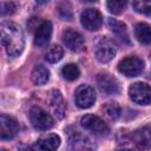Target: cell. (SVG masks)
I'll use <instances>...</instances> for the list:
<instances>
[{
	"label": "cell",
	"instance_id": "6da1fadb",
	"mask_svg": "<svg viewBox=\"0 0 151 151\" xmlns=\"http://www.w3.org/2000/svg\"><path fill=\"white\" fill-rule=\"evenodd\" d=\"M1 42L8 55L15 57L20 54L25 46L24 32L19 25L11 21H4L0 26Z\"/></svg>",
	"mask_w": 151,
	"mask_h": 151
},
{
	"label": "cell",
	"instance_id": "7a4b0ae2",
	"mask_svg": "<svg viewBox=\"0 0 151 151\" xmlns=\"http://www.w3.org/2000/svg\"><path fill=\"white\" fill-rule=\"evenodd\" d=\"M116 52H117V48H116V45H114L113 40H111L107 37L100 38L98 40V42L96 44V47H94L96 58L100 63H109V61H111L114 58Z\"/></svg>",
	"mask_w": 151,
	"mask_h": 151
},
{
	"label": "cell",
	"instance_id": "3957f363",
	"mask_svg": "<svg viewBox=\"0 0 151 151\" xmlns=\"http://www.w3.org/2000/svg\"><path fill=\"white\" fill-rule=\"evenodd\" d=\"M29 120L37 130L46 131L54 125V120L50 113L39 106H34L29 110Z\"/></svg>",
	"mask_w": 151,
	"mask_h": 151
},
{
	"label": "cell",
	"instance_id": "277c9868",
	"mask_svg": "<svg viewBox=\"0 0 151 151\" xmlns=\"http://www.w3.org/2000/svg\"><path fill=\"white\" fill-rule=\"evenodd\" d=\"M80 124L85 130H87L88 132H91L96 136H106L109 133L107 124L98 116L86 114V116L81 117Z\"/></svg>",
	"mask_w": 151,
	"mask_h": 151
},
{
	"label": "cell",
	"instance_id": "5b68a950",
	"mask_svg": "<svg viewBox=\"0 0 151 151\" xmlns=\"http://www.w3.org/2000/svg\"><path fill=\"white\" fill-rule=\"evenodd\" d=\"M144 70V61L136 57V55H130L120 60L118 64V71L123 73L126 77H136L140 74Z\"/></svg>",
	"mask_w": 151,
	"mask_h": 151
},
{
	"label": "cell",
	"instance_id": "8992f818",
	"mask_svg": "<svg viewBox=\"0 0 151 151\" xmlns=\"http://www.w3.org/2000/svg\"><path fill=\"white\" fill-rule=\"evenodd\" d=\"M131 100L139 105H147L151 103V87L145 83H134L129 88Z\"/></svg>",
	"mask_w": 151,
	"mask_h": 151
},
{
	"label": "cell",
	"instance_id": "52a82bcc",
	"mask_svg": "<svg viewBox=\"0 0 151 151\" xmlns=\"http://www.w3.org/2000/svg\"><path fill=\"white\" fill-rule=\"evenodd\" d=\"M80 22L87 31H97L103 24V15L96 8H86L81 12Z\"/></svg>",
	"mask_w": 151,
	"mask_h": 151
},
{
	"label": "cell",
	"instance_id": "ba28073f",
	"mask_svg": "<svg viewBox=\"0 0 151 151\" xmlns=\"http://www.w3.org/2000/svg\"><path fill=\"white\" fill-rule=\"evenodd\" d=\"M76 104L81 109L91 107L96 101V92L93 87L88 85H80L74 93Z\"/></svg>",
	"mask_w": 151,
	"mask_h": 151
},
{
	"label": "cell",
	"instance_id": "9c48e42d",
	"mask_svg": "<svg viewBox=\"0 0 151 151\" xmlns=\"http://www.w3.org/2000/svg\"><path fill=\"white\" fill-rule=\"evenodd\" d=\"M70 151H96V145L86 136L74 132L68 137Z\"/></svg>",
	"mask_w": 151,
	"mask_h": 151
},
{
	"label": "cell",
	"instance_id": "30bf717a",
	"mask_svg": "<svg viewBox=\"0 0 151 151\" xmlns=\"http://www.w3.org/2000/svg\"><path fill=\"white\" fill-rule=\"evenodd\" d=\"M18 132H19L18 122L11 116L1 114V117H0V138L2 140L12 139Z\"/></svg>",
	"mask_w": 151,
	"mask_h": 151
},
{
	"label": "cell",
	"instance_id": "8fae6325",
	"mask_svg": "<svg viewBox=\"0 0 151 151\" xmlns=\"http://www.w3.org/2000/svg\"><path fill=\"white\" fill-rule=\"evenodd\" d=\"M61 38H63V42L65 44V46L73 52H78V51L83 50V47H84L83 35L74 29H71V28L65 29L63 32Z\"/></svg>",
	"mask_w": 151,
	"mask_h": 151
},
{
	"label": "cell",
	"instance_id": "7c38bea8",
	"mask_svg": "<svg viewBox=\"0 0 151 151\" xmlns=\"http://www.w3.org/2000/svg\"><path fill=\"white\" fill-rule=\"evenodd\" d=\"M97 83H98V86L100 88V91L107 96H111V94H116L119 92V83L118 80L109 74V73H101L98 76L97 78Z\"/></svg>",
	"mask_w": 151,
	"mask_h": 151
},
{
	"label": "cell",
	"instance_id": "4fadbf2b",
	"mask_svg": "<svg viewBox=\"0 0 151 151\" xmlns=\"http://www.w3.org/2000/svg\"><path fill=\"white\" fill-rule=\"evenodd\" d=\"M52 37V24L51 21H41L35 29L34 34V45L38 47H44L48 44Z\"/></svg>",
	"mask_w": 151,
	"mask_h": 151
},
{
	"label": "cell",
	"instance_id": "5bb4252c",
	"mask_svg": "<svg viewBox=\"0 0 151 151\" xmlns=\"http://www.w3.org/2000/svg\"><path fill=\"white\" fill-rule=\"evenodd\" d=\"M133 142L142 149L151 147V126H143L137 129L132 134Z\"/></svg>",
	"mask_w": 151,
	"mask_h": 151
},
{
	"label": "cell",
	"instance_id": "9a60e30c",
	"mask_svg": "<svg viewBox=\"0 0 151 151\" xmlns=\"http://www.w3.org/2000/svg\"><path fill=\"white\" fill-rule=\"evenodd\" d=\"M60 145V138L57 134H47L40 138L37 143L39 151H57Z\"/></svg>",
	"mask_w": 151,
	"mask_h": 151
},
{
	"label": "cell",
	"instance_id": "2e32d148",
	"mask_svg": "<svg viewBox=\"0 0 151 151\" xmlns=\"http://www.w3.org/2000/svg\"><path fill=\"white\" fill-rule=\"evenodd\" d=\"M134 34L139 42L144 45L151 44V25L146 22H139L134 27Z\"/></svg>",
	"mask_w": 151,
	"mask_h": 151
},
{
	"label": "cell",
	"instance_id": "e0dca14e",
	"mask_svg": "<svg viewBox=\"0 0 151 151\" xmlns=\"http://www.w3.org/2000/svg\"><path fill=\"white\" fill-rule=\"evenodd\" d=\"M107 25H109L110 29H111L112 32H114L122 41H125V42H127V44L130 42V41H129L127 28H126V25H125V24H123V22H120V21H118V20H116V19L109 18V19H107Z\"/></svg>",
	"mask_w": 151,
	"mask_h": 151
},
{
	"label": "cell",
	"instance_id": "ac0fdd59",
	"mask_svg": "<svg viewBox=\"0 0 151 151\" xmlns=\"http://www.w3.org/2000/svg\"><path fill=\"white\" fill-rule=\"evenodd\" d=\"M31 78L35 85H44L50 79V71L44 65H37L32 71Z\"/></svg>",
	"mask_w": 151,
	"mask_h": 151
},
{
	"label": "cell",
	"instance_id": "d6986e66",
	"mask_svg": "<svg viewBox=\"0 0 151 151\" xmlns=\"http://www.w3.org/2000/svg\"><path fill=\"white\" fill-rule=\"evenodd\" d=\"M64 55V50L63 47H60L59 45H52L51 47L47 48L46 53H45V59L48 63H58Z\"/></svg>",
	"mask_w": 151,
	"mask_h": 151
},
{
	"label": "cell",
	"instance_id": "ffe728a7",
	"mask_svg": "<svg viewBox=\"0 0 151 151\" xmlns=\"http://www.w3.org/2000/svg\"><path fill=\"white\" fill-rule=\"evenodd\" d=\"M61 74L66 80L73 81L80 76V71L76 64H67L61 68Z\"/></svg>",
	"mask_w": 151,
	"mask_h": 151
},
{
	"label": "cell",
	"instance_id": "44dd1931",
	"mask_svg": "<svg viewBox=\"0 0 151 151\" xmlns=\"http://www.w3.org/2000/svg\"><path fill=\"white\" fill-rule=\"evenodd\" d=\"M103 112L109 119H117L120 116V106L117 103H107L103 106Z\"/></svg>",
	"mask_w": 151,
	"mask_h": 151
},
{
	"label": "cell",
	"instance_id": "7402d4cb",
	"mask_svg": "<svg viewBox=\"0 0 151 151\" xmlns=\"http://www.w3.org/2000/svg\"><path fill=\"white\" fill-rule=\"evenodd\" d=\"M132 6L138 13L151 15V0H137L132 2Z\"/></svg>",
	"mask_w": 151,
	"mask_h": 151
},
{
	"label": "cell",
	"instance_id": "603a6c76",
	"mask_svg": "<svg viewBox=\"0 0 151 151\" xmlns=\"http://www.w3.org/2000/svg\"><path fill=\"white\" fill-rule=\"evenodd\" d=\"M107 8L111 13L113 14H120L125 7H126V1H122V0H118V1H109L107 4Z\"/></svg>",
	"mask_w": 151,
	"mask_h": 151
},
{
	"label": "cell",
	"instance_id": "cb8c5ba5",
	"mask_svg": "<svg viewBox=\"0 0 151 151\" xmlns=\"http://www.w3.org/2000/svg\"><path fill=\"white\" fill-rule=\"evenodd\" d=\"M15 11V4L12 1H1L0 2V12L2 15H9L14 13Z\"/></svg>",
	"mask_w": 151,
	"mask_h": 151
},
{
	"label": "cell",
	"instance_id": "d4e9b609",
	"mask_svg": "<svg viewBox=\"0 0 151 151\" xmlns=\"http://www.w3.org/2000/svg\"><path fill=\"white\" fill-rule=\"evenodd\" d=\"M17 151H33V149L28 145H20Z\"/></svg>",
	"mask_w": 151,
	"mask_h": 151
},
{
	"label": "cell",
	"instance_id": "484cf974",
	"mask_svg": "<svg viewBox=\"0 0 151 151\" xmlns=\"http://www.w3.org/2000/svg\"><path fill=\"white\" fill-rule=\"evenodd\" d=\"M1 151H6V150H5V149H1Z\"/></svg>",
	"mask_w": 151,
	"mask_h": 151
},
{
	"label": "cell",
	"instance_id": "4316f807",
	"mask_svg": "<svg viewBox=\"0 0 151 151\" xmlns=\"http://www.w3.org/2000/svg\"><path fill=\"white\" fill-rule=\"evenodd\" d=\"M124 151H131V150H124Z\"/></svg>",
	"mask_w": 151,
	"mask_h": 151
}]
</instances>
